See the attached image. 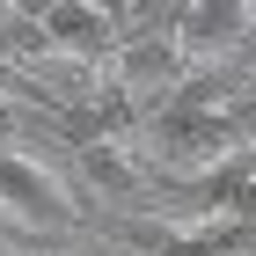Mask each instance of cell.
I'll return each instance as SVG.
<instances>
[{"instance_id":"6da1fadb","label":"cell","mask_w":256,"mask_h":256,"mask_svg":"<svg viewBox=\"0 0 256 256\" xmlns=\"http://www.w3.org/2000/svg\"><path fill=\"white\" fill-rule=\"evenodd\" d=\"M0 212H15L30 234H74L80 205L66 198V183L52 176L37 154H15V146H0Z\"/></svg>"},{"instance_id":"7a4b0ae2","label":"cell","mask_w":256,"mask_h":256,"mask_svg":"<svg viewBox=\"0 0 256 256\" xmlns=\"http://www.w3.org/2000/svg\"><path fill=\"white\" fill-rule=\"evenodd\" d=\"M183 59L205 66V59H234V52H249L256 44V8L249 0H183Z\"/></svg>"},{"instance_id":"3957f363","label":"cell","mask_w":256,"mask_h":256,"mask_svg":"<svg viewBox=\"0 0 256 256\" xmlns=\"http://www.w3.org/2000/svg\"><path fill=\"white\" fill-rule=\"evenodd\" d=\"M44 37H52V52L74 66H96V59H118V22H110V8H96V0H44Z\"/></svg>"},{"instance_id":"277c9868","label":"cell","mask_w":256,"mask_h":256,"mask_svg":"<svg viewBox=\"0 0 256 256\" xmlns=\"http://www.w3.org/2000/svg\"><path fill=\"white\" fill-rule=\"evenodd\" d=\"M37 242H44V234H30L15 212H0V249H37Z\"/></svg>"}]
</instances>
